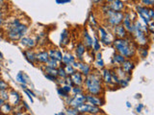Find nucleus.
I'll list each match as a JSON object with an SVG mask.
<instances>
[{"label":"nucleus","mask_w":154,"mask_h":115,"mask_svg":"<svg viewBox=\"0 0 154 115\" xmlns=\"http://www.w3.org/2000/svg\"><path fill=\"white\" fill-rule=\"evenodd\" d=\"M4 29L5 37L10 41H18L22 37L28 33V24L24 23L20 17L10 16L5 18L4 24L2 25Z\"/></svg>","instance_id":"1"},{"label":"nucleus","mask_w":154,"mask_h":115,"mask_svg":"<svg viewBox=\"0 0 154 115\" xmlns=\"http://www.w3.org/2000/svg\"><path fill=\"white\" fill-rule=\"evenodd\" d=\"M83 87L85 93L101 96L104 94V85L101 79L100 70H93L85 77Z\"/></svg>","instance_id":"2"},{"label":"nucleus","mask_w":154,"mask_h":115,"mask_svg":"<svg viewBox=\"0 0 154 115\" xmlns=\"http://www.w3.org/2000/svg\"><path fill=\"white\" fill-rule=\"evenodd\" d=\"M112 46L116 52L122 55L125 59H133L137 54V44L129 35L123 38H115Z\"/></svg>","instance_id":"3"},{"label":"nucleus","mask_w":154,"mask_h":115,"mask_svg":"<svg viewBox=\"0 0 154 115\" xmlns=\"http://www.w3.org/2000/svg\"><path fill=\"white\" fill-rule=\"evenodd\" d=\"M96 33H97V37L101 43L104 45L111 46L115 40V37L113 36L111 29L105 26H97L96 27Z\"/></svg>","instance_id":"4"},{"label":"nucleus","mask_w":154,"mask_h":115,"mask_svg":"<svg viewBox=\"0 0 154 115\" xmlns=\"http://www.w3.org/2000/svg\"><path fill=\"white\" fill-rule=\"evenodd\" d=\"M65 101L67 107L77 108L78 107H80L81 105L86 103V93L69 95L66 99H65Z\"/></svg>","instance_id":"5"},{"label":"nucleus","mask_w":154,"mask_h":115,"mask_svg":"<svg viewBox=\"0 0 154 115\" xmlns=\"http://www.w3.org/2000/svg\"><path fill=\"white\" fill-rule=\"evenodd\" d=\"M79 114H100L103 113L102 109L95 105H90L88 103H84L83 105H81L80 107L77 108Z\"/></svg>","instance_id":"6"},{"label":"nucleus","mask_w":154,"mask_h":115,"mask_svg":"<svg viewBox=\"0 0 154 115\" xmlns=\"http://www.w3.org/2000/svg\"><path fill=\"white\" fill-rule=\"evenodd\" d=\"M73 65L76 70H78L80 73L83 74L85 77L88 76L91 71H93V67H91V65L90 63H88V62H86L85 60H75L73 62Z\"/></svg>","instance_id":"7"},{"label":"nucleus","mask_w":154,"mask_h":115,"mask_svg":"<svg viewBox=\"0 0 154 115\" xmlns=\"http://www.w3.org/2000/svg\"><path fill=\"white\" fill-rule=\"evenodd\" d=\"M86 103L100 108L105 105L106 101H105V98L103 95L98 96V95H93V94L86 93Z\"/></svg>","instance_id":"8"},{"label":"nucleus","mask_w":154,"mask_h":115,"mask_svg":"<svg viewBox=\"0 0 154 115\" xmlns=\"http://www.w3.org/2000/svg\"><path fill=\"white\" fill-rule=\"evenodd\" d=\"M18 44L24 49H34L37 46V40L34 37L27 36V34L18 40Z\"/></svg>","instance_id":"9"},{"label":"nucleus","mask_w":154,"mask_h":115,"mask_svg":"<svg viewBox=\"0 0 154 115\" xmlns=\"http://www.w3.org/2000/svg\"><path fill=\"white\" fill-rule=\"evenodd\" d=\"M111 32H112L115 38H123L128 36L127 31L125 30V28L123 27L122 23L111 28Z\"/></svg>","instance_id":"10"},{"label":"nucleus","mask_w":154,"mask_h":115,"mask_svg":"<svg viewBox=\"0 0 154 115\" xmlns=\"http://www.w3.org/2000/svg\"><path fill=\"white\" fill-rule=\"evenodd\" d=\"M107 6L110 10L114 12H122L123 13L126 9V5L122 0H113L110 3H107Z\"/></svg>","instance_id":"11"},{"label":"nucleus","mask_w":154,"mask_h":115,"mask_svg":"<svg viewBox=\"0 0 154 115\" xmlns=\"http://www.w3.org/2000/svg\"><path fill=\"white\" fill-rule=\"evenodd\" d=\"M21 96L19 95L18 92H17V91L14 90H10L9 89V98H8V101L7 102H9L10 104H11L14 107H17V105H18L19 104L21 103Z\"/></svg>","instance_id":"12"},{"label":"nucleus","mask_w":154,"mask_h":115,"mask_svg":"<svg viewBox=\"0 0 154 115\" xmlns=\"http://www.w3.org/2000/svg\"><path fill=\"white\" fill-rule=\"evenodd\" d=\"M135 65H136V61H134L133 59H125V60L120 65V68H122L125 73L127 75L131 76L132 71L135 68Z\"/></svg>","instance_id":"13"},{"label":"nucleus","mask_w":154,"mask_h":115,"mask_svg":"<svg viewBox=\"0 0 154 115\" xmlns=\"http://www.w3.org/2000/svg\"><path fill=\"white\" fill-rule=\"evenodd\" d=\"M100 75H101V79H102V81H103V84L105 85H113V83H112V74H111V69L109 68H104L100 70Z\"/></svg>","instance_id":"14"},{"label":"nucleus","mask_w":154,"mask_h":115,"mask_svg":"<svg viewBox=\"0 0 154 115\" xmlns=\"http://www.w3.org/2000/svg\"><path fill=\"white\" fill-rule=\"evenodd\" d=\"M87 49L84 46L82 42H78L74 48V53H75V58L77 60H85V55H86Z\"/></svg>","instance_id":"15"},{"label":"nucleus","mask_w":154,"mask_h":115,"mask_svg":"<svg viewBox=\"0 0 154 115\" xmlns=\"http://www.w3.org/2000/svg\"><path fill=\"white\" fill-rule=\"evenodd\" d=\"M82 43L84 44L87 50H91V46H93V37L90 35L87 29H84L83 33H82Z\"/></svg>","instance_id":"16"},{"label":"nucleus","mask_w":154,"mask_h":115,"mask_svg":"<svg viewBox=\"0 0 154 115\" xmlns=\"http://www.w3.org/2000/svg\"><path fill=\"white\" fill-rule=\"evenodd\" d=\"M70 80L72 81V84L73 85H79V86H83L84 84V80H85V76L80 73L78 70H76L72 75L69 76Z\"/></svg>","instance_id":"17"},{"label":"nucleus","mask_w":154,"mask_h":115,"mask_svg":"<svg viewBox=\"0 0 154 115\" xmlns=\"http://www.w3.org/2000/svg\"><path fill=\"white\" fill-rule=\"evenodd\" d=\"M93 66L96 70H101L105 67V62L102 59V54L100 53V51L95 53V56L93 60Z\"/></svg>","instance_id":"18"},{"label":"nucleus","mask_w":154,"mask_h":115,"mask_svg":"<svg viewBox=\"0 0 154 115\" xmlns=\"http://www.w3.org/2000/svg\"><path fill=\"white\" fill-rule=\"evenodd\" d=\"M49 60V55H48L47 50H42L36 53V61L40 65H45Z\"/></svg>","instance_id":"19"},{"label":"nucleus","mask_w":154,"mask_h":115,"mask_svg":"<svg viewBox=\"0 0 154 115\" xmlns=\"http://www.w3.org/2000/svg\"><path fill=\"white\" fill-rule=\"evenodd\" d=\"M76 60V58L74 55H72L69 52H66L62 58V65H69V64H73V62Z\"/></svg>","instance_id":"20"},{"label":"nucleus","mask_w":154,"mask_h":115,"mask_svg":"<svg viewBox=\"0 0 154 115\" xmlns=\"http://www.w3.org/2000/svg\"><path fill=\"white\" fill-rule=\"evenodd\" d=\"M48 52V55H49V58L50 59H54V60H57L61 61L62 60V58H63V54H62V51L59 50L58 48H49V49L47 50Z\"/></svg>","instance_id":"21"},{"label":"nucleus","mask_w":154,"mask_h":115,"mask_svg":"<svg viewBox=\"0 0 154 115\" xmlns=\"http://www.w3.org/2000/svg\"><path fill=\"white\" fill-rule=\"evenodd\" d=\"M124 60H125V58L122 55H120L119 53L116 52L112 57V60H111V64L114 66V68L115 67H119Z\"/></svg>","instance_id":"22"},{"label":"nucleus","mask_w":154,"mask_h":115,"mask_svg":"<svg viewBox=\"0 0 154 115\" xmlns=\"http://www.w3.org/2000/svg\"><path fill=\"white\" fill-rule=\"evenodd\" d=\"M23 55L25 57V59L32 64H36V52L33 49H25L23 51Z\"/></svg>","instance_id":"23"},{"label":"nucleus","mask_w":154,"mask_h":115,"mask_svg":"<svg viewBox=\"0 0 154 115\" xmlns=\"http://www.w3.org/2000/svg\"><path fill=\"white\" fill-rule=\"evenodd\" d=\"M70 40V36L67 30H64L61 33V38H60V44L63 47H66L69 43Z\"/></svg>","instance_id":"24"},{"label":"nucleus","mask_w":154,"mask_h":115,"mask_svg":"<svg viewBox=\"0 0 154 115\" xmlns=\"http://www.w3.org/2000/svg\"><path fill=\"white\" fill-rule=\"evenodd\" d=\"M13 105L9 102H5L0 107V114H11L13 112Z\"/></svg>","instance_id":"25"},{"label":"nucleus","mask_w":154,"mask_h":115,"mask_svg":"<svg viewBox=\"0 0 154 115\" xmlns=\"http://www.w3.org/2000/svg\"><path fill=\"white\" fill-rule=\"evenodd\" d=\"M137 53L140 55L141 59H146L148 55V47L147 46H138L137 47Z\"/></svg>","instance_id":"26"},{"label":"nucleus","mask_w":154,"mask_h":115,"mask_svg":"<svg viewBox=\"0 0 154 115\" xmlns=\"http://www.w3.org/2000/svg\"><path fill=\"white\" fill-rule=\"evenodd\" d=\"M17 81L20 84H27L29 81V78L22 72H18L17 75Z\"/></svg>","instance_id":"27"},{"label":"nucleus","mask_w":154,"mask_h":115,"mask_svg":"<svg viewBox=\"0 0 154 115\" xmlns=\"http://www.w3.org/2000/svg\"><path fill=\"white\" fill-rule=\"evenodd\" d=\"M45 65L47 67H51V68H58V67L62 65V62L57 60H54V59H50L49 58V60H48V61Z\"/></svg>","instance_id":"28"},{"label":"nucleus","mask_w":154,"mask_h":115,"mask_svg":"<svg viewBox=\"0 0 154 115\" xmlns=\"http://www.w3.org/2000/svg\"><path fill=\"white\" fill-rule=\"evenodd\" d=\"M100 49H101L100 41H99V40H98V37L95 36V37L93 38V46H91V50H93L94 53H96V52L100 51Z\"/></svg>","instance_id":"29"},{"label":"nucleus","mask_w":154,"mask_h":115,"mask_svg":"<svg viewBox=\"0 0 154 115\" xmlns=\"http://www.w3.org/2000/svg\"><path fill=\"white\" fill-rule=\"evenodd\" d=\"M85 93V90L83 86L79 85H72L71 90H70V95H75V94H82Z\"/></svg>","instance_id":"30"},{"label":"nucleus","mask_w":154,"mask_h":115,"mask_svg":"<svg viewBox=\"0 0 154 115\" xmlns=\"http://www.w3.org/2000/svg\"><path fill=\"white\" fill-rule=\"evenodd\" d=\"M64 66V69H65V71H66V75L67 76H70V75H72L74 73V72L76 71V68L75 67L72 65V64H69V65H63Z\"/></svg>","instance_id":"31"},{"label":"nucleus","mask_w":154,"mask_h":115,"mask_svg":"<svg viewBox=\"0 0 154 115\" xmlns=\"http://www.w3.org/2000/svg\"><path fill=\"white\" fill-rule=\"evenodd\" d=\"M129 81L130 78H122V79H119V83H118V86L119 87H126L129 84Z\"/></svg>","instance_id":"32"},{"label":"nucleus","mask_w":154,"mask_h":115,"mask_svg":"<svg viewBox=\"0 0 154 115\" xmlns=\"http://www.w3.org/2000/svg\"><path fill=\"white\" fill-rule=\"evenodd\" d=\"M57 72H58V77H59V78L65 79V78H66V77H67V75H66V71H65V69H64V66H63V65H61V66L58 67V68H57Z\"/></svg>","instance_id":"33"},{"label":"nucleus","mask_w":154,"mask_h":115,"mask_svg":"<svg viewBox=\"0 0 154 115\" xmlns=\"http://www.w3.org/2000/svg\"><path fill=\"white\" fill-rule=\"evenodd\" d=\"M57 92H58V94H59V96H61V97H62L63 99H66V98L70 95V94H69L67 92H66V91H65L64 89H63L60 85H58Z\"/></svg>","instance_id":"34"},{"label":"nucleus","mask_w":154,"mask_h":115,"mask_svg":"<svg viewBox=\"0 0 154 115\" xmlns=\"http://www.w3.org/2000/svg\"><path fill=\"white\" fill-rule=\"evenodd\" d=\"M66 114H69V115H78L79 112L77 108H71V107H67L66 110Z\"/></svg>","instance_id":"35"},{"label":"nucleus","mask_w":154,"mask_h":115,"mask_svg":"<svg viewBox=\"0 0 154 115\" xmlns=\"http://www.w3.org/2000/svg\"><path fill=\"white\" fill-rule=\"evenodd\" d=\"M140 4H142L143 6L146 7H153L154 5V0H140Z\"/></svg>","instance_id":"36"},{"label":"nucleus","mask_w":154,"mask_h":115,"mask_svg":"<svg viewBox=\"0 0 154 115\" xmlns=\"http://www.w3.org/2000/svg\"><path fill=\"white\" fill-rule=\"evenodd\" d=\"M3 6H0V28L2 27V25L4 24V21H5V14H4V9H3Z\"/></svg>","instance_id":"37"},{"label":"nucleus","mask_w":154,"mask_h":115,"mask_svg":"<svg viewBox=\"0 0 154 115\" xmlns=\"http://www.w3.org/2000/svg\"><path fill=\"white\" fill-rule=\"evenodd\" d=\"M6 89H9L8 83H6V81L3 80H0V92L3 90H6Z\"/></svg>","instance_id":"38"},{"label":"nucleus","mask_w":154,"mask_h":115,"mask_svg":"<svg viewBox=\"0 0 154 115\" xmlns=\"http://www.w3.org/2000/svg\"><path fill=\"white\" fill-rule=\"evenodd\" d=\"M90 23H91V25L93 27H94V28L97 27V22H96L94 14H91V16H90Z\"/></svg>","instance_id":"39"},{"label":"nucleus","mask_w":154,"mask_h":115,"mask_svg":"<svg viewBox=\"0 0 154 115\" xmlns=\"http://www.w3.org/2000/svg\"><path fill=\"white\" fill-rule=\"evenodd\" d=\"M94 3V5H95V6H101L103 3H105L104 0H91Z\"/></svg>","instance_id":"40"},{"label":"nucleus","mask_w":154,"mask_h":115,"mask_svg":"<svg viewBox=\"0 0 154 115\" xmlns=\"http://www.w3.org/2000/svg\"><path fill=\"white\" fill-rule=\"evenodd\" d=\"M148 14H149V16H150L151 19L154 18V12H153L152 7H149V8H148Z\"/></svg>","instance_id":"41"},{"label":"nucleus","mask_w":154,"mask_h":115,"mask_svg":"<svg viewBox=\"0 0 154 115\" xmlns=\"http://www.w3.org/2000/svg\"><path fill=\"white\" fill-rule=\"evenodd\" d=\"M143 104H139V105H138L137 108H136L137 113H141V112H142V110H143Z\"/></svg>","instance_id":"42"},{"label":"nucleus","mask_w":154,"mask_h":115,"mask_svg":"<svg viewBox=\"0 0 154 115\" xmlns=\"http://www.w3.org/2000/svg\"><path fill=\"white\" fill-rule=\"evenodd\" d=\"M7 2V0H0V6H2V5H5Z\"/></svg>","instance_id":"43"},{"label":"nucleus","mask_w":154,"mask_h":115,"mask_svg":"<svg viewBox=\"0 0 154 115\" xmlns=\"http://www.w3.org/2000/svg\"><path fill=\"white\" fill-rule=\"evenodd\" d=\"M5 102H6V101H5V100H3L1 97H0V107H1V105L5 103Z\"/></svg>","instance_id":"44"},{"label":"nucleus","mask_w":154,"mask_h":115,"mask_svg":"<svg viewBox=\"0 0 154 115\" xmlns=\"http://www.w3.org/2000/svg\"><path fill=\"white\" fill-rule=\"evenodd\" d=\"M126 107H127L128 108H131V104H130L129 102H126Z\"/></svg>","instance_id":"45"},{"label":"nucleus","mask_w":154,"mask_h":115,"mask_svg":"<svg viewBox=\"0 0 154 115\" xmlns=\"http://www.w3.org/2000/svg\"><path fill=\"white\" fill-rule=\"evenodd\" d=\"M57 115H65L66 113L65 112H59V113H56Z\"/></svg>","instance_id":"46"},{"label":"nucleus","mask_w":154,"mask_h":115,"mask_svg":"<svg viewBox=\"0 0 154 115\" xmlns=\"http://www.w3.org/2000/svg\"><path fill=\"white\" fill-rule=\"evenodd\" d=\"M105 3H110L111 1H113V0H104Z\"/></svg>","instance_id":"47"},{"label":"nucleus","mask_w":154,"mask_h":115,"mask_svg":"<svg viewBox=\"0 0 154 115\" xmlns=\"http://www.w3.org/2000/svg\"><path fill=\"white\" fill-rule=\"evenodd\" d=\"M133 2H135V3H139L140 2V0H132Z\"/></svg>","instance_id":"48"},{"label":"nucleus","mask_w":154,"mask_h":115,"mask_svg":"<svg viewBox=\"0 0 154 115\" xmlns=\"http://www.w3.org/2000/svg\"><path fill=\"white\" fill-rule=\"evenodd\" d=\"M0 59H3V55L1 52H0Z\"/></svg>","instance_id":"49"},{"label":"nucleus","mask_w":154,"mask_h":115,"mask_svg":"<svg viewBox=\"0 0 154 115\" xmlns=\"http://www.w3.org/2000/svg\"><path fill=\"white\" fill-rule=\"evenodd\" d=\"M0 72H1V67H0Z\"/></svg>","instance_id":"50"}]
</instances>
